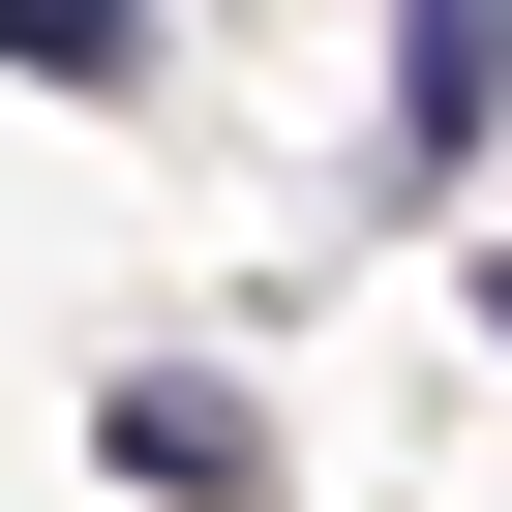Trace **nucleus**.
Returning a JSON list of instances; mask_svg holds the SVG:
<instances>
[{"label": "nucleus", "mask_w": 512, "mask_h": 512, "mask_svg": "<svg viewBox=\"0 0 512 512\" xmlns=\"http://www.w3.org/2000/svg\"><path fill=\"white\" fill-rule=\"evenodd\" d=\"M91 452H121L151 512H272V392H241V362H121V392H91Z\"/></svg>", "instance_id": "f257e3e1"}, {"label": "nucleus", "mask_w": 512, "mask_h": 512, "mask_svg": "<svg viewBox=\"0 0 512 512\" xmlns=\"http://www.w3.org/2000/svg\"><path fill=\"white\" fill-rule=\"evenodd\" d=\"M482 121H512V0H422V61H392V211H452Z\"/></svg>", "instance_id": "f03ea898"}]
</instances>
